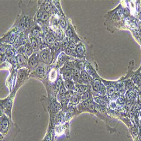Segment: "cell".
I'll list each match as a JSON object with an SVG mask.
<instances>
[{
  "label": "cell",
  "mask_w": 141,
  "mask_h": 141,
  "mask_svg": "<svg viewBox=\"0 0 141 141\" xmlns=\"http://www.w3.org/2000/svg\"><path fill=\"white\" fill-rule=\"evenodd\" d=\"M55 38L57 40H59V41H60L63 39V37H64V34H63V32L62 31V29L59 28L57 30V31H56L55 32Z\"/></svg>",
  "instance_id": "obj_22"
},
{
  "label": "cell",
  "mask_w": 141,
  "mask_h": 141,
  "mask_svg": "<svg viewBox=\"0 0 141 141\" xmlns=\"http://www.w3.org/2000/svg\"><path fill=\"white\" fill-rule=\"evenodd\" d=\"M63 77L65 81H70L72 79V70H67L62 73Z\"/></svg>",
  "instance_id": "obj_19"
},
{
  "label": "cell",
  "mask_w": 141,
  "mask_h": 141,
  "mask_svg": "<svg viewBox=\"0 0 141 141\" xmlns=\"http://www.w3.org/2000/svg\"><path fill=\"white\" fill-rule=\"evenodd\" d=\"M17 33H18V32H17V28H12L11 31L7 32L6 34H5L4 36L2 37L1 39V42L13 45L17 37H18Z\"/></svg>",
  "instance_id": "obj_1"
},
{
  "label": "cell",
  "mask_w": 141,
  "mask_h": 141,
  "mask_svg": "<svg viewBox=\"0 0 141 141\" xmlns=\"http://www.w3.org/2000/svg\"><path fill=\"white\" fill-rule=\"evenodd\" d=\"M64 85L65 87V88L67 89H68L69 90H74V89H75V85L74 82H72L71 81H65L64 83Z\"/></svg>",
  "instance_id": "obj_23"
},
{
  "label": "cell",
  "mask_w": 141,
  "mask_h": 141,
  "mask_svg": "<svg viewBox=\"0 0 141 141\" xmlns=\"http://www.w3.org/2000/svg\"><path fill=\"white\" fill-rule=\"evenodd\" d=\"M29 39L30 41V43L31 44V46L32 47L33 49L34 53L38 52L40 49L39 39L36 38V37H34L33 36H32L31 33L29 34Z\"/></svg>",
  "instance_id": "obj_6"
},
{
  "label": "cell",
  "mask_w": 141,
  "mask_h": 141,
  "mask_svg": "<svg viewBox=\"0 0 141 141\" xmlns=\"http://www.w3.org/2000/svg\"><path fill=\"white\" fill-rule=\"evenodd\" d=\"M75 68V65L74 62H67L64 64L63 66L60 69V72H63L67 70H72Z\"/></svg>",
  "instance_id": "obj_11"
},
{
  "label": "cell",
  "mask_w": 141,
  "mask_h": 141,
  "mask_svg": "<svg viewBox=\"0 0 141 141\" xmlns=\"http://www.w3.org/2000/svg\"><path fill=\"white\" fill-rule=\"evenodd\" d=\"M69 59V57L68 56L67 54H65L63 52L60 54L58 58V65L59 66H61V65H64L65 63L67 62V61Z\"/></svg>",
  "instance_id": "obj_12"
},
{
  "label": "cell",
  "mask_w": 141,
  "mask_h": 141,
  "mask_svg": "<svg viewBox=\"0 0 141 141\" xmlns=\"http://www.w3.org/2000/svg\"><path fill=\"white\" fill-rule=\"evenodd\" d=\"M39 57L41 61L45 64H50L52 59V55L50 49L45 48L40 52Z\"/></svg>",
  "instance_id": "obj_2"
},
{
  "label": "cell",
  "mask_w": 141,
  "mask_h": 141,
  "mask_svg": "<svg viewBox=\"0 0 141 141\" xmlns=\"http://www.w3.org/2000/svg\"><path fill=\"white\" fill-rule=\"evenodd\" d=\"M42 9L44 10L45 11L48 12L50 14L51 12L52 6L51 2L50 1H45L43 2V6H42Z\"/></svg>",
  "instance_id": "obj_15"
},
{
  "label": "cell",
  "mask_w": 141,
  "mask_h": 141,
  "mask_svg": "<svg viewBox=\"0 0 141 141\" xmlns=\"http://www.w3.org/2000/svg\"><path fill=\"white\" fill-rule=\"evenodd\" d=\"M90 97V93L88 92H85L84 94L82 95L81 99L83 101H86Z\"/></svg>",
  "instance_id": "obj_27"
},
{
  "label": "cell",
  "mask_w": 141,
  "mask_h": 141,
  "mask_svg": "<svg viewBox=\"0 0 141 141\" xmlns=\"http://www.w3.org/2000/svg\"><path fill=\"white\" fill-rule=\"evenodd\" d=\"M66 93H67L66 88H65L64 85L63 84H62L61 86H60V87L59 95H60V97H64Z\"/></svg>",
  "instance_id": "obj_25"
},
{
  "label": "cell",
  "mask_w": 141,
  "mask_h": 141,
  "mask_svg": "<svg viewBox=\"0 0 141 141\" xmlns=\"http://www.w3.org/2000/svg\"><path fill=\"white\" fill-rule=\"evenodd\" d=\"M10 123L8 118L5 116H2L1 117V133H6L9 130Z\"/></svg>",
  "instance_id": "obj_7"
},
{
  "label": "cell",
  "mask_w": 141,
  "mask_h": 141,
  "mask_svg": "<svg viewBox=\"0 0 141 141\" xmlns=\"http://www.w3.org/2000/svg\"><path fill=\"white\" fill-rule=\"evenodd\" d=\"M50 14L45 11L43 9H41L37 11L36 14V20L40 24H44L49 21Z\"/></svg>",
  "instance_id": "obj_4"
},
{
  "label": "cell",
  "mask_w": 141,
  "mask_h": 141,
  "mask_svg": "<svg viewBox=\"0 0 141 141\" xmlns=\"http://www.w3.org/2000/svg\"><path fill=\"white\" fill-rule=\"evenodd\" d=\"M76 45L75 44V42L74 41H70L69 43L68 42V48L69 49H70V50H72V51H74V50H76Z\"/></svg>",
  "instance_id": "obj_26"
},
{
  "label": "cell",
  "mask_w": 141,
  "mask_h": 141,
  "mask_svg": "<svg viewBox=\"0 0 141 141\" xmlns=\"http://www.w3.org/2000/svg\"><path fill=\"white\" fill-rule=\"evenodd\" d=\"M86 86L84 85L76 84L75 86V90L79 94H83L86 92Z\"/></svg>",
  "instance_id": "obj_18"
},
{
  "label": "cell",
  "mask_w": 141,
  "mask_h": 141,
  "mask_svg": "<svg viewBox=\"0 0 141 141\" xmlns=\"http://www.w3.org/2000/svg\"><path fill=\"white\" fill-rule=\"evenodd\" d=\"M75 52H76L77 55H80V56H83L85 52L84 46L82 44L78 45L76 46V50H75Z\"/></svg>",
  "instance_id": "obj_20"
},
{
  "label": "cell",
  "mask_w": 141,
  "mask_h": 141,
  "mask_svg": "<svg viewBox=\"0 0 141 141\" xmlns=\"http://www.w3.org/2000/svg\"><path fill=\"white\" fill-rule=\"evenodd\" d=\"M31 34L34 37L37 39H42V32L41 28L39 27L37 25H36L34 27L32 28L31 30Z\"/></svg>",
  "instance_id": "obj_9"
},
{
  "label": "cell",
  "mask_w": 141,
  "mask_h": 141,
  "mask_svg": "<svg viewBox=\"0 0 141 141\" xmlns=\"http://www.w3.org/2000/svg\"><path fill=\"white\" fill-rule=\"evenodd\" d=\"M16 60V64L20 67H27L28 66V60L26 57L21 54H17L15 57Z\"/></svg>",
  "instance_id": "obj_8"
},
{
  "label": "cell",
  "mask_w": 141,
  "mask_h": 141,
  "mask_svg": "<svg viewBox=\"0 0 141 141\" xmlns=\"http://www.w3.org/2000/svg\"><path fill=\"white\" fill-rule=\"evenodd\" d=\"M45 68L43 65H39L35 69L34 74L36 75V76L39 78L44 77L45 75Z\"/></svg>",
  "instance_id": "obj_10"
},
{
  "label": "cell",
  "mask_w": 141,
  "mask_h": 141,
  "mask_svg": "<svg viewBox=\"0 0 141 141\" xmlns=\"http://www.w3.org/2000/svg\"><path fill=\"white\" fill-rule=\"evenodd\" d=\"M29 70L28 69H21L19 70L17 74V81L16 83V85L19 84V86L23 83L25 80L27 79L28 76L29 75Z\"/></svg>",
  "instance_id": "obj_5"
},
{
  "label": "cell",
  "mask_w": 141,
  "mask_h": 141,
  "mask_svg": "<svg viewBox=\"0 0 141 141\" xmlns=\"http://www.w3.org/2000/svg\"><path fill=\"white\" fill-rule=\"evenodd\" d=\"M80 100V97L79 94L77 93H74L70 97V104L72 105H76L78 104Z\"/></svg>",
  "instance_id": "obj_14"
},
{
  "label": "cell",
  "mask_w": 141,
  "mask_h": 141,
  "mask_svg": "<svg viewBox=\"0 0 141 141\" xmlns=\"http://www.w3.org/2000/svg\"><path fill=\"white\" fill-rule=\"evenodd\" d=\"M89 79V76L88 73L85 70H82L80 74V79L82 81H87Z\"/></svg>",
  "instance_id": "obj_21"
},
{
  "label": "cell",
  "mask_w": 141,
  "mask_h": 141,
  "mask_svg": "<svg viewBox=\"0 0 141 141\" xmlns=\"http://www.w3.org/2000/svg\"><path fill=\"white\" fill-rule=\"evenodd\" d=\"M72 79L74 80L75 82H79L80 79V73L79 69L77 68V67H75L74 69L72 70Z\"/></svg>",
  "instance_id": "obj_17"
},
{
  "label": "cell",
  "mask_w": 141,
  "mask_h": 141,
  "mask_svg": "<svg viewBox=\"0 0 141 141\" xmlns=\"http://www.w3.org/2000/svg\"><path fill=\"white\" fill-rule=\"evenodd\" d=\"M55 40H56V38H55V35L53 33H52L49 32L48 33L46 34V41L47 44L50 45H52L55 41H56Z\"/></svg>",
  "instance_id": "obj_16"
},
{
  "label": "cell",
  "mask_w": 141,
  "mask_h": 141,
  "mask_svg": "<svg viewBox=\"0 0 141 141\" xmlns=\"http://www.w3.org/2000/svg\"><path fill=\"white\" fill-rule=\"evenodd\" d=\"M24 46L25 50H26V57L28 58L29 57H30L33 54V52H34L33 49L31 44L29 41L27 42V43L24 45Z\"/></svg>",
  "instance_id": "obj_13"
},
{
  "label": "cell",
  "mask_w": 141,
  "mask_h": 141,
  "mask_svg": "<svg viewBox=\"0 0 141 141\" xmlns=\"http://www.w3.org/2000/svg\"><path fill=\"white\" fill-rule=\"evenodd\" d=\"M39 54L38 52L33 53L28 60L27 68L29 70H32L38 67L39 61Z\"/></svg>",
  "instance_id": "obj_3"
},
{
  "label": "cell",
  "mask_w": 141,
  "mask_h": 141,
  "mask_svg": "<svg viewBox=\"0 0 141 141\" xmlns=\"http://www.w3.org/2000/svg\"><path fill=\"white\" fill-rule=\"evenodd\" d=\"M65 34L67 35V36L68 38H72L73 36H74V31H73L71 27H69L68 26V27L67 28L66 31H65Z\"/></svg>",
  "instance_id": "obj_24"
}]
</instances>
